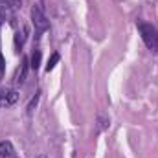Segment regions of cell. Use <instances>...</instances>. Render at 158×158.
<instances>
[{
  "label": "cell",
  "instance_id": "cell-1",
  "mask_svg": "<svg viewBox=\"0 0 158 158\" xmlns=\"http://www.w3.org/2000/svg\"><path fill=\"white\" fill-rule=\"evenodd\" d=\"M136 28L142 35V40L145 42V46L151 50V52H158V30L153 24H147V22H142L138 20L136 22Z\"/></svg>",
  "mask_w": 158,
  "mask_h": 158
},
{
  "label": "cell",
  "instance_id": "cell-2",
  "mask_svg": "<svg viewBox=\"0 0 158 158\" xmlns=\"http://www.w3.org/2000/svg\"><path fill=\"white\" fill-rule=\"evenodd\" d=\"M31 22H33V26H35V30L39 33L46 31L50 28V20L46 19V15H44V11H42L40 6H33L31 7Z\"/></svg>",
  "mask_w": 158,
  "mask_h": 158
},
{
  "label": "cell",
  "instance_id": "cell-3",
  "mask_svg": "<svg viewBox=\"0 0 158 158\" xmlns=\"http://www.w3.org/2000/svg\"><path fill=\"white\" fill-rule=\"evenodd\" d=\"M19 101V92L15 88H2V96H0V105L11 107Z\"/></svg>",
  "mask_w": 158,
  "mask_h": 158
},
{
  "label": "cell",
  "instance_id": "cell-4",
  "mask_svg": "<svg viewBox=\"0 0 158 158\" xmlns=\"http://www.w3.org/2000/svg\"><path fill=\"white\" fill-rule=\"evenodd\" d=\"M15 156V147L9 140L0 142V158H13Z\"/></svg>",
  "mask_w": 158,
  "mask_h": 158
},
{
  "label": "cell",
  "instance_id": "cell-5",
  "mask_svg": "<svg viewBox=\"0 0 158 158\" xmlns=\"http://www.w3.org/2000/svg\"><path fill=\"white\" fill-rule=\"evenodd\" d=\"M26 76H28V59L24 57L22 59V64H20V68L17 72V85H22L26 81Z\"/></svg>",
  "mask_w": 158,
  "mask_h": 158
},
{
  "label": "cell",
  "instance_id": "cell-6",
  "mask_svg": "<svg viewBox=\"0 0 158 158\" xmlns=\"http://www.w3.org/2000/svg\"><path fill=\"white\" fill-rule=\"evenodd\" d=\"M0 6H6V7H9L11 11H17V9L22 6V2H20V0H0Z\"/></svg>",
  "mask_w": 158,
  "mask_h": 158
},
{
  "label": "cell",
  "instance_id": "cell-7",
  "mask_svg": "<svg viewBox=\"0 0 158 158\" xmlns=\"http://www.w3.org/2000/svg\"><path fill=\"white\" fill-rule=\"evenodd\" d=\"M107 127H109V118H107L103 112H99V114H98V129H99V131H105Z\"/></svg>",
  "mask_w": 158,
  "mask_h": 158
},
{
  "label": "cell",
  "instance_id": "cell-8",
  "mask_svg": "<svg viewBox=\"0 0 158 158\" xmlns=\"http://www.w3.org/2000/svg\"><path fill=\"white\" fill-rule=\"evenodd\" d=\"M59 63V53H52V57L48 59V64H46V72H50V70H53V66Z\"/></svg>",
  "mask_w": 158,
  "mask_h": 158
},
{
  "label": "cell",
  "instance_id": "cell-9",
  "mask_svg": "<svg viewBox=\"0 0 158 158\" xmlns=\"http://www.w3.org/2000/svg\"><path fill=\"white\" fill-rule=\"evenodd\" d=\"M39 64H40V52L37 50V52L31 55V64H30V66H31L33 70H37V68H39Z\"/></svg>",
  "mask_w": 158,
  "mask_h": 158
},
{
  "label": "cell",
  "instance_id": "cell-10",
  "mask_svg": "<svg viewBox=\"0 0 158 158\" xmlns=\"http://www.w3.org/2000/svg\"><path fill=\"white\" fill-rule=\"evenodd\" d=\"M37 101H39V94H37V96H35V98L31 99V103L28 105V114H31V112H33V109H35V105H37Z\"/></svg>",
  "mask_w": 158,
  "mask_h": 158
},
{
  "label": "cell",
  "instance_id": "cell-11",
  "mask_svg": "<svg viewBox=\"0 0 158 158\" xmlns=\"http://www.w3.org/2000/svg\"><path fill=\"white\" fill-rule=\"evenodd\" d=\"M35 158H48L46 155H39V156H35Z\"/></svg>",
  "mask_w": 158,
  "mask_h": 158
},
{
  "label": "cell",
  "instance_id": "cell-12",
  "mask_svg": "<svg viewBox=\"0 0 158 158\" xmlns=\"http://www.w3.org/2000/svg\"><path fill=\"white\" fill-rule=\"evenodd\" d=\"M0 96H2V88H0Z\"/></svg>",
  "mask_w": 158,
  "mask_h": 158
}]
</instances>
